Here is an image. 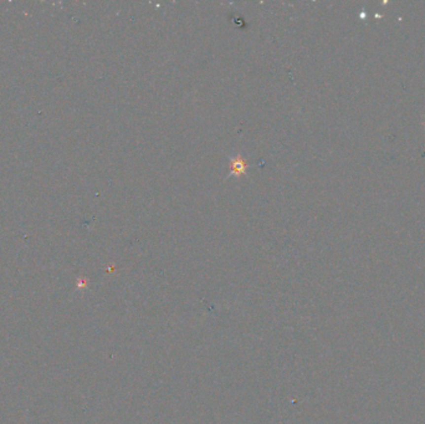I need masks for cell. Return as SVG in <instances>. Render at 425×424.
I'll return each mask as SVG.
<instances>
[{"label":"cell","instance_id":"6da1fadb","mask_svg":"<svg viewBox=\"0 0 425 424\" xmlns=\"http://www.w3.org/2000/svg\"><path fill=\"white\" fill-rule=\"evenodd\" d=\"M248 167H249V164H248L247 160L241 157V155H236V157L231 158L230 159V174L231 176H235V177L244 176V174L247 173V171H248Z\"/></svg>","mask_w":425,"mask_h":424}]
</instances>
